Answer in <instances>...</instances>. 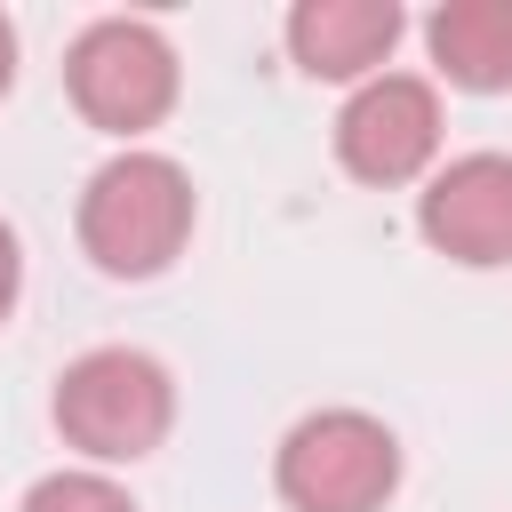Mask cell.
Returning <instances> with one entry per match:
<instances>
[{
  "label": "cell",
  "instance_id": "6",
  "mask_svg": "<svg viewBox=\"0 0 512 512\" xmlns=\"http://www.w3.org/2000/svg\"><path fill=\"white\" fill-rule=\"evenodd\" d=\"M416 232L448 264H512V152H464L432 168L416 192Z\"/></svg>",
  "mask_w": 512,
  "mask_h": 512
},
{
  "label": "cell",
  "instance_id": "8",
  "mask_svg": "<svg viewBox=\"0 0 512 512\" xmlns=\"http://www.w3.org/2000/svg\"><path fill=\"white\" fill-rule=\"evenodd\" d=\"M424 48L472 96L512 88V0H448V8H432Z\"/></svg>",
  "mask_w": 512,
  "mask_h": 512
},
{
  "label": "cell",
  "instance_id": "9",
  "mask_svg": "<svg viewBox=\"0 0 512 512\" xmlns=\"http://www.w3.org/2000/svg\"><path fill=\"white\" fill-rule=\"evenodd\" d=\"M16 512H136V504H128V488H120L112 472L80 464V472H48V480H32Z\"/></svg>",
  "mask_w": 512,
  "mask_h": 512
},
{
  "label": "cell",
  "instance_id": "7",
  "mask_svg": "<svg viewBox=\"0 0 512 512\" xmlns=\"http://www.w3.org/2000/svg\"><path fill=\"white\" fill-rule=\"evenodd\" d=\"M400 8L392 0H304L288 16V56L312 72V80H376L384 56L400 48Z\"/></svg>",
  "mask_w": 512,
  "mask_h": 512
},
{
  "label": "cell",
  "instance_id": "2",
  "mask_svg": "<svg viewBox=\"0 0 512 512\" xmlns=\"http://www.w3.org/2000/svg\"><path fill=\"white\" fill-rule=\"evenodd\" d=\"M56 432L88 464H136L176 424V376L136 344H96L56 376Z\"/></svg>",
  "mask_w": 512,
  "mask_h": 512
},
{
  "label": "cell",
  "instance_id": "1",
  "mask_svg": "<svg viewBox=\"0 0 512 512\" xmlns=\"http://www.w3.org/2000/svg\"><path fill=\"white\" fill-rule=\"evenodd\" d=\"M192 240V176L168 152H112L80 192V248L112 280H152Z\"/></svg>",
  "mask_w": 512,
  "mask_h": 512
},
{
  "label": "cell",
  "instance_id": "4",
  "mask_svg": "<svg viewBox=\"0 0 512 512\" xmlns=\"http://www.w3.org/2000/svg\"><path fill=\"white\" fill-rule=\"evenodd\" d=\"M64 88H72V104H80L88 128L144 136L176 104V48L144 16H96L72 40V56H64Z\"/></svg>",
  "mask_w": 512,
  "mask_h": 512
},
{
  "label": "cell",
  "instance_id": "3",
  "mask_svg": "<svg viewBox=\"0 0 512 512\" xmlns=\"http://www.w3.org/2000/svg\"><path fill=\"white\" fill-rule=\"evenodd\" d=\"M272 480L288 512H384V496L400 488V440L368 408H320L288 424Z\"/></svg>",
  "mask_w": 512,
  "mask_h": 512
},
{
  "label": "cell",
  "instance_id": "5",
  "mask_svg": "<svg viewBox=\"0 0 512 512\" xmlns=\"http://www.w3.org/2000/svg\"><path fill=\"white\" fill-rule=\"evenodd\" d=\"M336 160L360 184H416L440 160V96L416 72H376L336 112Z\"/></svg>",
  "mask_w": 512,
  "mask_h": 512
},
{
  "label": "cell",
  "instance_id": "10",
  "mask_svg": "<svg viewBox=\"0 0 512 512\" xmlns=\"http://www.w3.org/2000/svg\"><path fill=\"white\" fill-rule=\"evenodd\" d=\"M16 288H24V248H16V232H8V216H0V320L16 312Z\"/></svg>",
  "mask_w": 512,
  "mask_h": 512
},
{
  "label": "cell",
  "instance_id": "11",
  "mask_svg": "<svg viewBox=\"0 0 512 512\" xmlns=\"http://www.w3.org/2000/svg\"><path fill=\"white\" fill-rule=\"evenodd\" d=\"M8 80H16V24L0 16V96H8Z\"/></svg>",
  "mask_w": 512,
  "mask_h": 512
}]
</instances>
